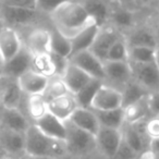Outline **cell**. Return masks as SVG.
<instances>
[{"label": "cell", "instance_id": "6da1fadb", "mask_svg": "<svg viewBox=\"0 0 159 159\" xmlns=\"http://www.w3.org/2000/svg\"><path fill=\"white\" fill-rule=\"evenodd\" d=\"M52 27L68 39H73L82 31L95 24L82 1H61L49 16Z\"/></svg>", "mask_w": 159, "mask_h": 159}, {"label": "cell", "instance_id": "7a4b0ae2", "mask_svg": "<svg viewBox=\"0 0 159 159\" xmlns=\"http://www.w3.org/2000/svg\"><path fill=\"white\" fill-rule=\"evenodd\" d=\"M25 154L32 158L46 157L51 159H62L69 155L63 141L47 136L33 123L25 133Z\"/></svg>", "mask_w": 159, "mask_h": 159}, {"label": "cell", "instance_id": "3957f363", "mask_svg": "<svg viewBox=\"0 0 159 159\" xmlns=\"http://www.w3.org/2000/svg\"><path fill=\"white\" fill-rule=\"evenodd\" d=\"M66 125V143L68 154L75 157H84L92 154L97 148L95 136L80 130L70 121L64 122Z\"/></svg>", "mask_w": 159, "mask_h": 159}, {"label": "cell", "instance_id": "277c9868", "mask_svg": "<svg viewBox=\"0 0 159 159\" xmlns=\"http://www.w3.org/2000/svg\"><path fill=\"white\" fill-rule=\"evenodd\" d=\"M105 84L121 92L133 80V71L129 61H105Z\"/></svg>", "mask_w": 159, "mask_h": 159}, {"label": "cell", "instance_id": "5b68a950", "mask_svg": "<svg viewBox=\"0 0 159 159\" xmlns=\"http://www.w3.org/2000/svg\"><path fill=\"white\" fill-rule=\"evenodd\" d=\"M26 95L21 89L16 79L0 75V105L2 108H16L22 110Z\"/></svg>", "mask_w": 159, "mask_h": 159}, {"label": "cell", "instance_id": "8992f818", "mask_svg": "<svg viewBox=\"0 0 159 159\" xmlns=\"http://www.w3.org/2000/svg\"><path fill=\"white\" fill-rule=\"evenodd\" d=\"M69 60L72 64L76 66L86 74H89L92 79L105 82L106 75H105L104 62L100 61L89 50L74 53L69 58Z\"/></svg>", "mask_w": 159, "mask_h": 159}, {"label": "cell", "instance_id": "52a82bcc", "mask_svg": "<svg viewBox=\"0 0 159 159\" xmlns=\"http://www.w3.org/2000/svg\"><path fill=\"white\" fill-rule=\"evenodd\" d=\"M120 108H122L121 92L102 83L94 96L89 109L95 111H110Z\"/></svg>", "mask_w": 159, "mask_h": 159}, {"label": "cell", "instance_id": "ba28073f", "mask_svg": "<svg viewBox=\"0 0 159 159\" xmlns=\"http://www.w3.org/2000/svg\"><path fill=\"white\" fill-rule=\"evenodd\" d=\"M39 12L34 10L18 9L8 7L0 1V16L5 26L16 29V26H27L38 19Z\"/></svg>", "mask_w": 159, "mask_h": 159}, {"label": "cell", "instance_id": "9c48e42d", "mask_svg": "<svg viewBox=\"0 0 159 159\" xmlns=\"http://www.w3.org/2000/svg\"><path fill=\"white\" fill-rule=\"evenodd\" d=\"M122 36H123V33L118 31L110 24L102 27V29H99L97 37H96L89 51L93 55H95L100 61L105 62L107 60V56H108L110 48Z\"/></svg>", "mask_w": 159, "mask_h": 159}, {"label": "cell", "instance_id": "30bf717a", "mask_svg": "<svg viewBox=\"0 0 159 159\" xmlns=\"http://www.w3.org/2000/svg\"><path fill=\"white\" fill-rule=\"evenodd\" d=\"M96 139V145L102 155L108 159H115L122 145V134L120 130L100 126Z\"/></svg>", "mask_w": 159, "mask_h": 159}, {"label": "cell", "instance_id": "8fae6325", "mask_svg": "<svg viewBox=\"0 0 159 159\" xmlns=\"http://www.w3.org/2000/svg\"><path fill=\"white\" fill-rule=\"evenodd\" d=\"M23 46V39L16 29L3 26L0 30V56L5 63L16 57Z\"/></svg>", "mask_w": 159, "mask_h": 159}, {"label": "cell", "instance_id": "7c38bea8", "mask_svg": "<svg viewBox=\"0 0 159 159\" xmlns=\"http://www.w3.org/2000/svg\"><path fill=\"white\" fill-rule=\"evenodd\" d=\"M50 38V29L35 27L29 32L25 40H23V45L33 55V57L39 55H49Z\"/></svg>", "mask_w": 159, "mask_h": 159}, {"label": "cell", "instance_id": "4fadbf2b", "mask_svg": "<svg viewBox=\"0 0 159 159\" xmlns=\"http://www.w3.org/2000/svg\"><path fill=\"white\" fill-rule=\"evenodd\" d=\"M122 141L131 149L134 155L143 154L146 149V145L149 144L143 130V122L139 124L124 123L121 128Z\"/></svg>", "mask_w": 159, "mask_h": 159}, {"label": "cell", "instance_id": "5bb4252c", "mask_svg": "<svg viewBox=\"0 0 159 159\" xmlns=\"http://www.w3.org/2000/svg\"><path fill=\"white\" fill-rule=\"evenodd\" d=\"M133 80L148 92L159 91V71L156 64H132Z\"/></svg>", "mask_w": 159, "mask_h": 159}, {"label": "cell", "instance_id": "9a60e30c", "mask_svg": "<svg viewBox=\"0 0 159 159\" xmlns=\"http://www.w3.org/2000/svg\"><path fill=\"white\" fill-rule=\"evenodd\" d=\"M47 107H48V113L62 122L69 121L73 113L80 108L76 98L71 93L48 102Z\"/></svg>", "mask_w": 159, "mask_h": 159}, {"label": "cell", "instance_id": "2e32d148", "mask_svg": "<svg viewBox=\"0 0 159 159\" xmlns=\"http://www.w3.org/2000/svg\"><path fill=\"white\" fill-rule=\"evenodd\" d=\"M32 61H33V55L23 46V48L16 57L5 63L1 75L18 80L21 75L32 70Z\"/></svg>", "mask_w": 159, "mask_h": 159}, {"label": "cell", "instance_id": "e0dca14e", "mask_svg": "<svg viewBox=\"0 0 159 159\" xmlns=\"http://www.w3.org/2000/svg\"><path fill=\"white\" fill-rule=\"evenodd\" d=\"M0 123L5 130L26 133L32 122L20 109L1 108L0 109Z\"/></svg>", "mask_w": 159, "mask_h": 159}, {"label": "cell", "instance_id": "ac0fdd59", "mask_svg": "<svg viewBox=\"0 0 159 159\" xmlns=\"http://www.w3.org/2000/svg\"><path fill=\"white\" fill-rule=\"evenodd\" d=\"M0 146L9 157H18L25 154V133L2 129L0 133Z\"/></svg>", "mask_w": 159, "mask_h": 159}, {"label": "cell", "instance_id": "d6986e66", "mask_svg": "<svg viewBox=\"0 0 159 159\" xmlns=\"http://www.w3.org/2000/svg\"><path fill=\"white\" fill-rule=\"evenodd\" d=\"M61 79L66 84L69 93H71L72 95H76L80 91H82L89 83H91L94 80L71 62Z\"/></svg>", "mask_w": 159, "mask_h": 159}, {"label": "cell", "instance_id": "ffe728a7", "mask_svg": "<svg viewBox=\"0 0 159 159\" xmlns=\"http://www.w3.org/2000/svg\"><path fill=\"white\" fill-rule=\"evenodd\" d=\"M48 77L30 70L18 79L21 89L26 96L43 95L48 84Z\"/></svg>", "mask_w": 159, "mask_h": 159}, {"label": "cell", "instance_id": "44dd1931", "mask_svg": "<svg viewBox=\"0 0 159 159\" xmlns=\"http://www.w3.org/2000/svg\"><path fill=\"white\" fill-rule=\"evenodd\" d=\"M69 121L74 124L80 130L89 133L93 136H96L100 129V124L96 117L95 112L92 109L81 108L80 107L72 115Z\"/></svg>", "mask_w": 159, "mask_h": 159}, {"label": "cell", "instance_id": "7402d4cb", "mask_svg": "<svg viewBox=\"0 0 159 159\" xmlns=\"http://www.w3.org/2000/svg\"><path fill=\"white\" fill-rule=\"evenodd\" d=\"M123 35L129 48H131V47L158 48L155 35L152 29H149V27H135Z\"/></svg>", "mask_w": 159, "mask_h": 159}, {"label": "cell", "instance_id": "603a6c76", "mask_svg": "<svg viewBox=\"0 0 159 159\" xmlns=\"http://www.w3.org/2000/svg\"><path fill=\"white\" fill-rule=\"evenodd\" d=\"M34 125L42 131L44 134L47 136L51 137V139H59V141H63L66 139V125L64 122L58 120L50 113L45 115L42 119L37 120L34 122Z\"/></svg>", "mask_w": 159, "mask_h": 159}, {"label": "cell", "instance_id": "cb8c5ba5", "mask_svg": "<svg viewBox=\"0 0 159 159\" xmlns=\"http://www.w3.org/2000/svg\"><path fill=\"white\" fill-rule=\"evenodd\" d=\"M85 10L99 29L109 25L110 16V3L102 0H89L82 1Z\"/></svg>", "mask_w": 159, "mask_h": 159}, {"label": "cell", "instance_id": "d4e9b609", "mask_svg": "<svg viewBox=\"0 0 159 159\" xmlns=\"http://www.w3.org/2000/svg\"><path fill=\"white\" fill-rule=\"evenodd\" d=\"M134 13L129 8L123 6H115L110 3V16L109 24L122 33V30L131 31L134 25Z\"/></svg>", "mask_w": 159, "mask_h": 159}, {"label": "cell", "instance_id": "484cf974", "mask_svg": "<svg viewBox=\"0 0 159 159\" xmlns=\"http://www.w3.org/2000/svg\"><path fill=\"white\" fill-rule=\"evenodd\" d=\"M124 123L126 124H139L144 122L150 117L149 105H148V96L130 106L123 108Z\"/></svg>", "mask_w": 159, "mask_h": 159}, {"label": "cell", "instance_id": "4316f807", "mask_svg": "<svg viewBox=\"0 0 159 159\" xmlns=\"http://www.w3.org/2000/svg\"><path fill=\"white\" fill-rule=\"evenodd\" d=\"M99 32V27L96 24H93L82 31L79 35L75 36L73 39H71V46H72V55L82 51L89 50L93 46L96 37ZM71 55V56H72Z\"/></svg>", "mask_w": 159, "mask_h": 159}, {"label": "cell", "instance_id": "83f0119b", "mask_svg": "<svg viewBox=\"0 0 159 159\" xmlns=\"http://www.w3.org/2000/svg\"><path fill=\"white\" fill-rule=\"evenodd\" d=\"M24 115L29 118V120L34 123L37 120L42 119L45 115L48 113V107L47 102L43 95L27 96L24 104Z\"/></svg>", "mask_w": 159, "mask_h": 159}, {"label": "cell", "instance_id": "f1b7e54d", "mask_svg": "<svg viewBox=\"0 0 159 159\" xmlns=\"http://www.w3.org/2000/svg\"><path fill=\"white\" fill-rule=\"evenodd\" d=\"M96 117L98 119L100 126L115 130H121L124 124V112L123 108L116 109L110 111H95Z\"/></svg>", "mask_w": 159, "mask_h": 159}, {"label": "cell", "instance_id": "f546056e", "mask_svg": "<svg viewBox=\"0 0 159 159\" xmlns=\"http://www.w3.org/2000/svg\"><path fill=\"white\" fill-rule=\"evenodd\" d=\"M122 108L130 106L143 98L147 97L149 95V92L144 89L142 85H139L134 80L130 81L122 89Z\"/></svg>", "mask_w": 159, "mask_h": 159}, {"label": "cell", "instance_id": "4dcf8cb0", "mask_svg": "<svg viewBox=\"0 0 159 159\" xmlns=\"http://www.w3.org/2000/svg\"><path fill=\"white\" fill-rule=\"evenodd\" d=\"M50 53L59 55L64 58H70L72 55L71 40L62 36L53 27L50 29Z\"/></svg>", "mask_w": 159, "mask_h": 159}, {"label": "cell", "instance_id": "1f68e13d", "mask_svg": "<svg viewBox=\"0 0 159 159\" xmlns=\"http://www.w3.org/2000/svg\"><path fill=\"white\" fill-rule=\"evenodd\" d=\"M156 49L150 47H131L129 48V62L132 64L155 63Z\"/></svg>", "mask_w": 159, "mask_h": 159}, {"label": "cell", "instance_id": "d6a6232c", "mask_svg": "<svg viewBox=\"0 0 159 159\" xmlns=\"http://www.w3.org/2000/svg\"><path fill=\"white\" fill-rule=\"evenodd\" d=\"M32 70L35 71L38 74L43 75V76L48 77V79L55 76L56 70L52 60H51L50 53L49 55L34 56L33 61H32Z\"/></svg>", "mask_w": 159, "mask_h": 159}, {"label": "cell", "instance_id": "836d02e7", "mask_svg": "<svg viewBox=\"0 0 159 159\" xmlns=\"http://www.w3.org/2000/svg\"><path fill=\"white\" fill-rule=\"evenodd\" d=\"M102 83L104 82L98 81V80H93L82 91H80L76 95H74L77 100V104L81 108H91L92 100H93L95 94L97 93V91L99 89V87L102 85Z\"/></svg>", "mask_w": 159, "mask_h": 159}, {"label": "cell", "instance_id": "e575fe53", "mask_svg": "<svg viewBox=\"0 0 159 159\" xmlns=\"http://www.w3.org/2000/svg\"><path fill=\"white\" fill-rule=\"evenodd\" d=\"M68 93H69V91L61 77L52 76L48 80V84H47L46 89H45L44 94H43V97L48 102H50V100L56 99V98L66 95V94H68Z\"/></svg>", "mask_w": 159, "mask_h": 159}, {"label": "cell", "instance_id": "d590c367", "mask_svg": "<svg viewBox=\"0 0 159 159\" xmlns=\"http://www.w3.org/2000/svg\"><path fill=\"white\" fill-rule=\"evenodd\" d=\"M106 61H129V47L124 39V35L110 48Z\"/></svg>", "mask_w": 159, "mask_h": 159}, {"label": "cell", "instance_id": "8d00e7d4", "mask_svg": "<svg viewBox=\"0 0 159 159\" xmlns=\"http://www.w3.org/2000/svg\"><path fill=\"white\" fill-rule=\"evenodd\" d=\"M143 130L148 142L159 139V117H149L143 122Z\"/></svg>", "mask_w": 159, "mask_h": 159}, {"label": "cell", "instance_id": "74e56055", "mask_svg": "<svg viewBox=\"0 0 159 159\" xmlns=\"http://www.w3.org/2000/svg\"><path fill=\"white\" fill-rule=\"evenodd\" d=\"M1 2L8 7L37 11V0H2Z\"/></svg>", "mask_w": 159, "mask_h": 159}, {"label": "cell", "instance_id": "f35d334b", "mask_svg": "<svg viewBox=\"0 0 159 159\" xmlns=\"http://www.w3.org/2000/svg\"><path fill=\"white\" fill-rule=\"evenodd\" d=\"M50 57L51 60H52L53 66H55V70H56L55 76L61 77L63 75V73L66 72L69 64H70V60H69V58L61 57V56L55 55V53H50Z\"/></svg>", "mask_w": 159, "mask_h": 159}, {"label": "cell", "instance_id": "ab89813d", "mask_svg": "<svg viewBox=\"0 0 159 159\" xmlns=\"http://www.w3.org/2000/svg\"><path fill=\"white\" fill-rule=\"evenodd\" d=\"M150 117H159V91L152 92L148 95Z\"/></svg>", "mask_w": 159, "mask_h": 159}, {"label": "cell", "instance_id": "60d3db41", "mask_svg": "<svg viewBox=\"0 0 159 159\" xmlns=\"http://www.w3.org/2000/svg\"><path fill=\"white\" fill-rule=\"evenodd\" d=\"M60 2H52V1H42L37 0V11L42 14H48L50 16L56 8L59 6Z\"/></svg>", "mask_w": 159, "mask_h": 159}, {"label": "cell", "instance_id": "b9f144b4", "mask_svg": "<svg viewBox=\"0 0 159 159\" xmlns=\"http://www.w3.org/2000/svg\"><path fill=\"white\" fill-rule=\"evenodd\" d=\"M149 152L155 159H159V139L149 143Z\"/></svg>", "mask_w": 159, "mask_h": 159}, {"label": "cell", "instance_id": "7bdbcfd3", "mask_svg": "<svg viewBox=\"0 0 159 159\" xmlns=\"http://www.w3.org/2000/svg\"><path fill=\"white\" fill-rule=\"evenodd\" d=\"M152 31L155 35V38H156V42H157V45L159 47V21L155 24L154 27H152Z\"/></svg>", "mask_w": 159, "mask_h": 159}, {"label": "cell", "instance_id": "ee69618b", "mask_svg": "<svg viewBox=\"0 0 159 159\" xmlns=\"http://www.w3.org/2000/svg\"><path fill=\"white\" fill-rule=\"evenodd\" d=\"M155 64L159 71V47L156 49V53H155Z\"/></svg>", "mask_w": 159, "mask_h": 159}, {"label": "cell", "instance_id": "f6af8a7d", "mask_svg": "<svg viewBox=\"0 0 159 159\" xmlns=\"http://www.w3.org/2000/svg\"><path fill=\"white\" fill-rule=\"evenodd\" d=\"M7 157H8V155L3 152V149L1 148V146H0V159H6Z\"/></svg>", "mask_w": 159, "mask_h": 159}, {"label": "cell", "instance_id": "bcb514c9", "mask_svg": "<svg viewBox=\"0 0 159 159\" xmlns=\"http://www.w3.org/2000/svg\"><path fill=\"white\" fill-rule=\"evenodd\" d=\"M3 66H5V62H3L2 58H1V56H0V75H1V72H2Z\"/></svg>", "mask_w": 159, "mask_h": 159}, {"label": "cell", "instance_id": "7dc6e473", "mask_svg": "<svg viewBox=\"0 0 159 159\" xmlns=\"http://www.w3.org/2000/svg\"><path fill=\"white\" fill-rule=\"evenodd\" d=\"M16 159H32V157H30L29 155L24 154V155H22V156L18 157V158H16Z\"/></svg>", "mask_w": 159, "mask_h": 159}, {"label": "cell", "instance_id": "c3c4849f", "mask_svg": "<svg viewBox=\"0 0 159 159\" xmlns=\"http://www.w3.org/2000/svg\"><path fill=\"white\" fill-rule=\"evenodd\" d=\"M3 26H5V24H3V22H2V19H1V16H0V30L2 29Z\"/></svg>", "mask_w": 159, "mask_h": 159}, {"label": "cell", "instance_id": "681fc988", "mask_svg": "<svg viewBox=\"0 0 159 159\" xmlns=\"http://www.w3.org/2000/svg\"><path fill=\"white\" fill-rule=\"evenodd\" d=\"M32 159H51V158H46V157H36V158H32Z\"/></svg>", "mask_w": 159, "mask_h": 159}, {"label": "cell", "instance_id": "f907efd6", "mask_svg": "<svg viewBox=\"0 0 159 159\" xmlns=\"http://www.w3.org/2000/svg\"><path fill=\"white\" fill-rule=\"evenodd\" d=\"M1 131H2V126H1V123H0V133H1Z\"/></svg>", "mask_w": 159, "mask_h": 159}, {"label": "cell", "instance_id": "816d5d0a", "mask_svg": "<svg viewBox=\"0 0 159 159\" xmlns=\"http://www.w3.org/2000/svg\"><path fill=\"white\" fill-rule=\"evenodd\" d=\"M1 108H2V107H1V105H0V109H1Z\"/></svg>", "mask_w": 159, "mask_h": 159}, {"label": "cell", "instance_id": "f5cc1de1", "mask_svg": "<svg viewBox=\"0 0 159 159\" xmlns=\"http://www.w3.org/2000/svg\"><path fill=\"white\" fill-rule=\"evenodd\" d=\"M134 159H137V158H134Z\"/></svg>", "mask_w": 159, "mask_h": 159}]
</instances>
